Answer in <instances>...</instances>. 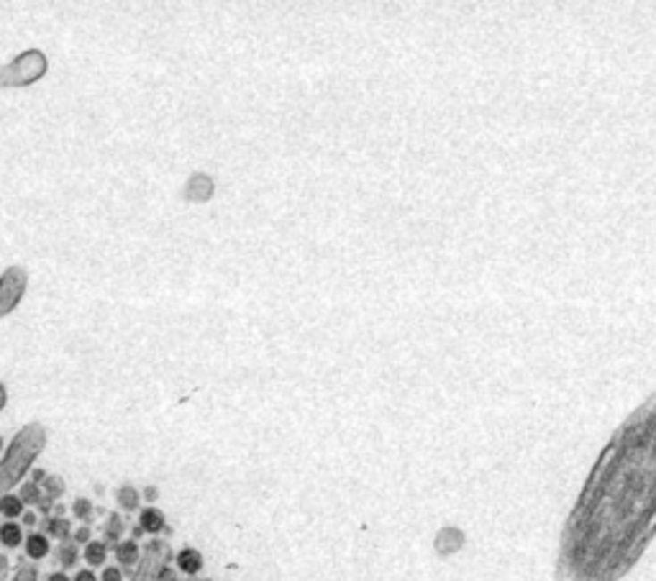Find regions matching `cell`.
<instances>
[{"mask_svg":"<svg viewBox=\"0 0 656 581\" xmlns=\"http://www.w3.org/2000/svg\"><path fill=\"white\" fill-rule=\"evenodd\" d=\"M656 533V394L602 448L564 525L557 581H620Z\"/></svg>","mask_w":656,"mask_h":581,"instance_id":"obj_1","label":"cell"},{"mask_svg":"<svg viewBox=\"0 0 656 581\" xmlns=\"http://www.w3.org/2000/svg\"><path fill=\"white\" fill-rule=\"evenodd\" d=\"M44 448H46V427L41 423H29L21 427L0 459V497L23 485L26 474L34 469Z\"/></svg>","mask_w":656,"mask_h":581,"instance_id":"obj_2","label":"cell"},{"mask_svg":"<svg viewBox=\"0 0 656 581\" xmlns=\"http://www.w3.org/2000/svg\"><path fill=\"white\" fill-rule=\"evenodd\" d=\"M49 70L46 54L41 49H26L19 57H13L8 64L0 67V87H29L34 82H39Z\"/></svg>","mask_w":656,"mask_h":581,"instance_id":"obj_3","label":"cell"},{"mask_svg":"<svg viewBox=\"0 0 656 581\" xmlns=\"http://www.w3.org/2000/svg\"><path fill=\"white\" fill-rule=\"evenodd\" d=\"M170 559H172L170 543L159 541V538L149 541L141 548V561H139L129 581H164Z\"/></svg>","mask_w":656,"mask_h":581,"instance_id":"obj_4","label":"cell"},{"mask_svg":"<svg viewBox=\"0 0 656 581\" xmlns=\"http://www.w3.org/2000/svg\"><path fill=\"white\" fill-rule=\"evenodd\" d=\"M29 287V271L13 264L0 274V320L16 311Z\"/></svg>","mask_w":656,"mask_h":581,"instance_id":"obj_5","label":"cell"},{"mask_svg":"<svg viewBox=\"0 0 656 581\" xmlns=\"http://www.w3.org/2000/svg\"><path fill=\"white\" fill-rule=\"evenodd\" d=\"M213 190H215V185H213V179L208 175H203V172H195L188 182H185V200H190V203H208L213 197Z\"/></svg>","mask_w":656,"mask_h":581,"instance_id":"obj_6","label":"cell"},{"mask_svg":"<svg viewBox=\"0 0 656 581\" xmlns=\"http://www.w3.org/2000/svg\"><path fill=\"white\" fill-rule=\"evenodd\" d=\"M114 556H116V566H121L123 571H131L134 574V569L141 561V545H139L136 538H123L121 543H116Z\"/></svg>","mask_w":656,"mask_h":581,"instance_id":"obj_7","label":"cell"},{"mask_svg":"<svg viewBox=\"0 0 656 581\" xmlns=\"http://www.w3.org/2000/svg\"><path fill=\"white\" fill-rule=\"evenodd\" d=\"M23 553H26V559H31V561L46 559V556L52 553V538H49L46 533H39V530L29 533L26 541H23Z\"/></svg>","mask_w":656,"mask_h":581,"instance_id":"obj_8","label":"cell"},{"mask_svg":"<svg viewBox=\"0 0 656 581\" xmlns=\"http://www.w3.org/2000/svg\"><path fill=\"white\" fill-rule=\"evenodd\" d=\"M462 545H464L462 530H457V527H444V530H439V535H436V553H439L442 559L454 556L457 551H462Z\"/></svg>","mask_w":656,"mask_h":581,"instance_id":"obj_9","label":"cell"},{"mask_svg":"<svg viewBox=\"0 0 656 581\" xmlns=\"http://www.w3.org/2000/svg\"><path fill=\"white\" fill-rule=\"evenodd\" d=\"M174 566L182 577H198L203 571V553L198 548H182L174 556Z\"/></svg>","mask_w":656,"mask_h":581,"instance_id":"obj_10","label":"cell"},{"mask_svg":"<svg viewBox=\"0 0 656 581\" xmlns=\"http://www.w3.org/2000/svg\"><path fill=\"white\" fill-rule=\"evenodd\" d=\"M164 512L159 510V507H144L141 512H139V530L141 533H149V535H159L162 530H164Z\"/></svg>","mask_w":656,"mask_h":581,"instance_id":"obj_11","label":"cell"},{"mask_svg":"<svg viewBox=\"0 0 656 581\" xmlns=\"http://www.w3.org/2000/svg\"><path fill=\"white\" fill-rule=\"evenodd\" d=\"M82 559H85L90 571L93 569H103L108 563V543L93 538L88 545H82Z\"/></svg>","mask_w":656,"mask_h":581,"instance_id":"obj_12","label":"cell"},{"mask_svg":"<svg viewBox=\"0 0 656 581\" xmlns=\"http://www.w3.org/2000/svg\"><path fill=\"white\" fill-rule=\"evenodd\" d=\"M26 541V533H23V525L19 520H3L0 523V545L13 551V548H21Z\"/></svg>","mask_w":656,"mask_h":581,"instance_id":"obj_13","label":"cell"},{"mask_svg":"<svg viewBox=\"0 0 656 581\" xmlns=\"http://www.w3.org/2000/svg\"><path fill=\"white\" fill-rule=\"evenodd\" d=\"M44 533L49 538H57V541H70L72 538V523L64 515H52L44 523Z\"/></svg>","mask_w":656,"mask_h":581,"instance_id":"obj_14","label":"cell"},{"mask_svg":"<svg viewBox=\"0 0 656 581\" xmlns=\"http://www.w3.org/2000/svg\"><path fill=\"white\" fill-rule=\"evenodd\" d=\"M80 556H82V553H80V545L72 541V538H70V541H59L57 561H59V566H62V571H64V569L78 566Z\"/></svg>","mask_w":656,"mask_h":581,"instance_id":"obj_15","label":"cell"},{"mask_svg":"<svg viewBox=\"0 0 656 581\" xmlns=\"http://www.w3.org/2000/svg\"><path fill=\"white\" fill-rule=\"evenodd\" d=\"M23 512H26V504L21 502L19 494L8 492V494L0 497V518H5V520H19Z\"/></svg>","mask_w":656,"mask_h":581,"instance_id":"obj_16","label":"cell"},{"mask_svg":"<svg viewBox=\"0 0 656 581\" xmlns=\"http://www.w3.org/2000/svg\"><path fill=\"white\" fill-rule=\"evenodd\" d=\"M116 502L123 512H136V510H139V504H141V494H139V489H136V486L123 485V486H118Z\"/></svg>","mask_w":656,"mask_h":581,"instance_id":"obj_17","label":"cell"},{"mask_svg":"<svg viewBox=\"0 0 656 581\" xmlns=\"http://www.w3.org/2000/svg\"><path fill=\"white\" fill-rule=\"evenodd\" d=\"M123 530H126V525H123V518L114 512V515H108V520L103 525V535H105V543H121L123 541Z\"/></svg>","mask_w":656,"mask_h":581,"instance_id":"obj_18","label":"cell"},{"mask_svg":"<svg viewBox=\"0 0 656 581\" xmlns=\"http://www.w3.org/2000/svg\"><path fill=\"white\" fill-rule=\"evenodd\" d=\"M93 512H96V507H93L90 500H85V497H80V500L72 502V515H75L82 525L93 523Z\"/></svg>","mask_w":656,"mask_h":581,"instance_id":"obj_19","label":"cell"},{"mask_svg":"<svg viewBox=\"0 0 656 581\" xmlns=\"http://www.w3.org/2000/svg\"><path fill=\"white\" fill-rule=\"evenodd\" d=\"M21 502L23 504H39L41 507V485H37V482H23L21 485Z\"/></svg>","mask_w":656,"mask_h":581,"instance_id":"obj_20","label":"cell"},{"mask_svg":"<svg viewBox=\"0 0 656 581\" xmlns=\"http://www.w3.org/2000/svg\"><path fill=\"white\" fill-rule=\"evenodd\" d=\"M11 581H39V571H37L34 563H21L19 571L13 574V579Z\"/></svg>","mask_w":656,"mask_h":581,"instance_id":"obj_21","label":"cell"},{"mask_svg":"<svg viewBox=\"0 0 656 581\" xmlns=\"http://www.w3.org/2000/svg\"><path fill=\"white\" fill-rule=\"evenodd\" d=\"M97 581H123V569L121 566H103L100 569V577H97Z\"/></svg>","mask_w":656,"mask_h":581,"instance_id":"obj_22","label":"cell"},{"mask_svg":"<svg viewBox=\"0 0 656 581\" xmlns=\"http://www.w3.org/2000/svg\"><path fill=\"white\" fill-rule=\"evenodd\" d=\"M72 541L78 543V545H88V543L93 541V530H90V525H80L72 530Z\"/></svg>","mask_w":656,"mask_h":581,"instance_id":"obj_23","label":"cell"},{"mask_svg":"<svg viewBox=\"0 0 656 581\" xmlns=\"http://www.w3.org/2000/svg\"><path fill=\"white\" fill-rule=\"evenodd\" d=\"M8 577H11V561L5 553H0V581H8Z\"/></svg>","mask_w":656,"mask_h":581,"instance_id":"obj_24","label":"cell"},{"mask_svg":"<svg viewBox=\"0 0 656 581\" xmlns=\"http://www.w3.org/2000/svg\"><path fill=\"white\" fill-rule=\"evenodd\" d=\"M21 525H23V527H34V525H37V512L26 510V512L21 515Z\"/></svg>","mask_w":656,"mask_h":581,"instance_id":"obj_25","label":"cell"},{"mask_svg":"<svg viewBox=\"0 0 656 581\" xmlns=\"http://www.w3.org/2000/svg\"><path fill=\"white\" fill-rule=\"evenodd\" d=\"M72 581H97V577H96V571H90V569H82V571H78V574L72 577Z\"/></svg>","mask_w":656,"mask_h":581,"instance_id":"obj_26","label":"cell"},{"mask_svg":"<svg viewBox=\"0 0 656 581\" xmlns=\"http://www.w3.org/2000/svg\"><path fill=\"white\" fill-rule=\"evenodd\" d=\"M44 581H72V577H67L64 571H52Z\"/></svg>","mask_w":656,"mask_h":581,"instance_id":"obj_27","label":"cell"},{"mask_svg":"<svg viewBox=\"0 0 656 581\" xmlns=\"http://www.w3.org/2000/svg\"><path fill=\"white\" fill-rule=\"evenodd\" d=\"M5 403H8V392L3 387V382H0V412L5 410Z\"/></svg>","mask_w":656,"mask_h":581,"instance_id":"obj_28","label":"cell"},{"mask_svg":"<svg viewBox=\"0 0 656 581\" xmlns=\"http://www.w3.org/2000/svg\"><path fill=\"white\" fill-rule=\"evenodd\" d=\"M144 494H147L144 500H149V502H155V500H156V489H155V486H149V489H147Z\"/></svg>","mask_w":656,"mask_h":581,"instance_id":"obj_29","label":"cell"},{"mask_svg":"<svg viewBox=\"0 0 656 581\" xmlns=\"http://www.w3.org/2000/svg\"><path fill=\"white\" fill-rule=\"evenodd\" d=\"M164 581H185V579H177V577H167Z\"/></svg>","mask_w":656,"mask_h":581,"instance_id":"obj_30","label":"cell"},{"mask_svg":"<svg viewBox=\"0 0 656 581\" xmlns=\"http://www.w3.org/2000/svg\"><path fill=\"white\" fill-rule=\"evenodd\" d=\"M0 451H3V438H0Z\"/></svg>","mask_w":656,"mask_h":581,"instance_id":"obj_31","label":"cell"},{"mask_svg":"<svg viewBox=\"0 0 656 581\" xmlns=\"http://www.w3.org/2000/svg\"><path fill=\"white\" fill-rule=\"evenodd\" d=\"M200 581H211V579H200Z\"/></svg>","mask_w":656,"mask_h":581,"instance_id":"obj_32","label":"cell"}]
</instances>
